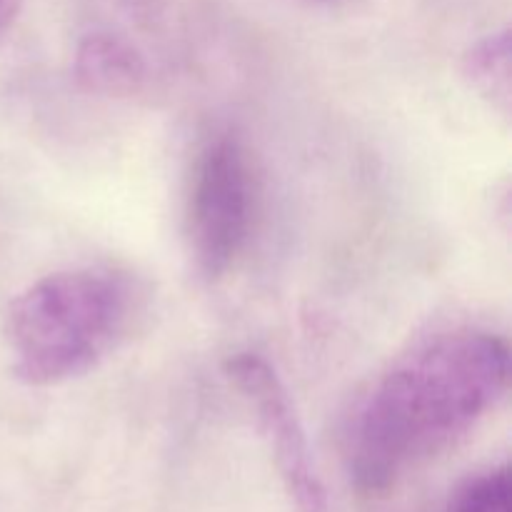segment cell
Wrapping results in <instances>:
<instances>
[{"mask_svg": "<svg viewBox=\"0 0 512 512\" xmlns=\"http://www.w3.org/2000/svg\"><path fill=\"white\" fill-rule=\"evenodd\" d=\"M508 380V343L490 330L453 328L418 343L365 390L348 418L350 483L365 495L388 493L475 430Z\"/></svg>", "mask_w": 512, "mask_h": 512, "instance_id": "obj_1", "label": "cell"}, {"mask_svg": "<svg viewBox=\"0 0 512 512\" xmlns=\"http://www.w3.org/2000/svg\"><path fill=\"white\" fill-rule=\"evenodd\" d=\"M140 295L113 268H70L35 280L8 308L13 375L53 388L98 368L133 328Z\"/></svg>", "mask_w": 512, "mask_h": 512, "instance_id": "obj_2", "label": "cell"}, {"mask_svg": "<svg viewBox=\"0 0 512 512\" xmlns=\"http://www.w3.org/2000/svg\"><path fill=\"white\" fill-rule=\"evenodd\" d=\"M253 173L243 143L215 135L198 153L188 195V243L195 270L218 283L238 263L253 225Z\"/></svg>", "mask_w": 512, "mask_h": 512, "instance_id": "obj_3", "label": "cell"}, {"mask_svg": "<svg viewBox=\"0 0 512 512\" xmlns=\"http://www.w3.org/2000/svg\"><path fill=\"white\" fill-rule=\"evenodd\" d=\"M228 378L255 413L295 510L328 512V493L315 468L308 435L273 365L258 353H238L228 360Z\"/></svg>", "mask_w": 512, "mask_h": 512, "instance_id": "obj_4", "label": "cell"}, {"mask_svg": "<svg viewBox=\"0 0 512 512\" xmlns=\"http://www.w3.org/2000/svg\"><path fill=\"white\" fill-rule=\"evenodd\" d=\"M75 78L103 95H128L143 85L145 63L133 45L110 33H90L75 53Z\"/></svg>", "mask_w": 512, "mask_h": 512, "instance_id": "obj_5", "label": "cell"}, {"mask_svg": "<svg viewBox=\"0 0 512 512\" xmlns=\"http://www.w3.org/2000/svg\"><path fill=\"white\" fill-rule=\"evenodd\" d=\"M463 73L468 83L493 108L508 115L512 105V40L510 30L485 35L465 53Z\"/></svg>", "mask_w": 512, "mask_h": 512, "instance_id": "obj_6", "label": "cell"}, {"mask_svg": "<svg viewBox=\"0 0 512 512\" xmlns=\"http://www.w3.org/2000/svg\"><path fill=\"white\" fill-rule=\"evenodd\" d=\"M445 512H510V473L493 468L465 480L450 495Z\"/></svg>", "mask_w": 512, "mask_h": 512, "instance_id": "obj_7", "label": "cell"}, {"mask_svg": "<svg viewBox=\"0 0 512 512\" xmlns=\"http://www.w3.org/2000/svg\"><path fill=\"white\" fill-rule=\"evenodd\" d=\"M20 8H23V0H0V45L8 40L10 30L15 28Z\"/></svg>", "mask_w": 512, "mask_h": 512, "instance_id": "obj_8", "label": "cell"}]
</instances>
